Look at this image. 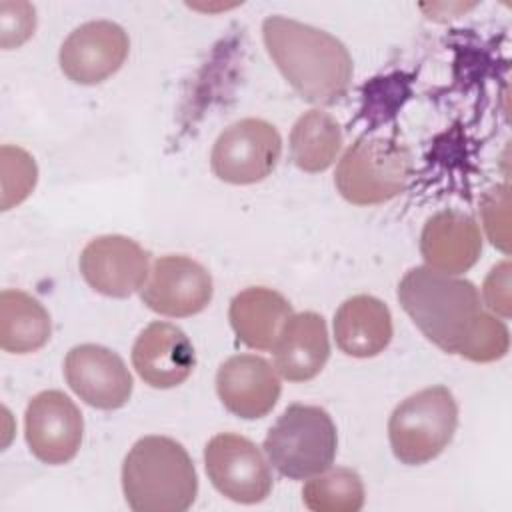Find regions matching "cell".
<instances>
[{"mask_svg": "<svg viewBox=\"0 0 512 512\" xmlns=\"http://www.w3.org/2000/svg\"><path fill=\"white\" fill-rule=\"evenodd\" d=\"M398 300L416 328L448 354L494 362L508 352L506 324L484 312L478 288L470 280L416 266L402 276Z\"/></svg>", "mask_w": 512, "mask_h": 512, "instance_id": "6da1fadb", "label": "cell"}, {"mask_svg": "<svg viewBox=\"0 0 512 512\" xmlns=\"http://www.w3.org/2000/svg\"><path fill=\"white\" fill-rule=\"evenodd\" d=\"M262 36L270 58L306 102L330 106L348 92L352 58L326 30L286 16H268Z\"/></svg>", "mask_w": 512, "mask_h": 512, "instance_id": "7a4b0ae2", "label": "cell"}, {"mask_svg": "<svg viewBox=\"0 0 512 512\" xmlns=\"http://www.w3.org/2000/svg\"><path fill=\"white\" fill-rule=\"evenodd\" d=\"M122 490L134 512H184L196 500L198 476L180 442L144 436L124 458Z\"/></svg>", "mask_w": 512, "mask_h": 512, "instance_id": "3957f363", "label": "cell"}, {"mask_svg": "<svg viewBox=\"0 0 512 512\" xmlns=\"http://www.w3.org/2000/svg\"><path fill=\"white\" fill-rule=\"evenodd\" d=\"M336 426L320 406L290 404L264 438L270 464L290 480L326 472L336 458Z\"/></svg>", "mask_w": 512, "mask_h": 512, "instance_id": "277c9868", "label": "cell"}, {"mask_svg": "<svg viewBox=\"0 0 512 512\" xmlns=\"http://www.w3.org/2000/svg\"><path fill=\"white\" fill-rule=\"evenodd\" d=\"M458 404L446 386L424 388L402 400L390 420L388 438L394 456L408 466L434 460L452 442Z\"/></svg>", "mask_w": 512, "mask_h": 512, "instance_id": "5b68a950", "label": "cell"}, {"mask_svg": "<svg viewBox=\"0 0 512 512\" xmlns=\"http://www.w3.org/2000/svg\"><path fill=\"white\" fill-rule=\"evenodd\" d=\"M406 146L392 138H358L340 158L334 184L344 200L374 206L398 196L410 176Z\"/></svg>", "mask_w": 512, "mask_h": 512, "instance_id": "8992f818", "label": "cell"}, {"mask_svg": "<svg viewBox=\"0 0 512 512\" xmlns=\"http://www.w3.org/2000/svg\"><path fill=\"white\" fill-rule=\"evenodd\" d=\"M280 154L278 130L266 120L244 118L220 132L210 154V166L228 184H256L272 174Z\"/></svg>", "mask_w": 512, "mask_h": 512, "instance_id": "52a82bcc", "label": "cell"}, {"mask_svg": "<svg viewBox=\"0 0 512 512\" xmlns=\"http://www.w3.org/2000/svg\"><path fill=\"white\" fill-rule=\"evenodd\" d=\"M212 486L240 504L262 502L272 490V472L258 446L234 432L216 434L204 448Z\"/></svg>", "mask_w": 512, "mask_h": 512, "instance_id": "ba28073f", "label": "cell"}, {"mask_svg": "<svg viewBox=\"0 0 512 512\" xmlns=\"http://www.w3.org/2000/svg\"><path fill=\"white\" fill-rule=\"evenodd\" d=\"M212 292V276L200 262L168 254L152 264L140 298L156 314L186 318L202 312L210 304Z\"/></svg>", "mask_w": 512, "mask_h": 512, "instance_id": "9c48e42d", "label": "cell"}, {"mask_svg": "<svg viewBox=\"0 0 512 512\" xmlns=\"http://www.w3.org/2000/svg\"><path fill=\"white\" fill-rule=\"evenodd\" d=\"M24 432L30 452L40 462L66 464L80 450L84 420L64 392L44 390L26 406Z\"/></svg>", "mask_w": 512, "mask_h": 512, "instance_id": "30bf717a", "label": "cell"}, {"mask_svg": "<svg viewBox=\"0 0 512 512\" xmlns=\"http://www.w3.org/2000/svg\"><path fill=\"white\" fill-rule=\"evenodd\" d=\"M80 272L96 292L110 298H128L148 280L150 252L128 236H98L80 254Z\"/></svg>", "mask_w": 512, "mask_h": 512, "instance_id": "8fae6325", "label": "cell"}, {"mask_svg": "<svg viewBox=\"0 0 512 512\" xmlns=\"http://www.w3.org/2000/svg\"><path fill=\"white\" fill-rule=\"evenodd\" d=\"M64 378L80 400L98 410L122 408L132 396V374L110 348L80 344L64 360Z\"/></svg>", "mask_w": 512, "mask_h": 512, "instance_id": "7c38bea8", "label": "cell"}, {"mask_svg": "<svg viewBox=\"0 0 512 512\" xmlns=\"http://www.w3.org/2000/svg\"><path fill=\"white\" fill-rule=\"evenodd\" d=\"M128 34L110 20H92L74 28L60 46V68L76 84H98L126 60Z\"/></svg>", "mask_w": 512, "mask_h": 512, "instance_id": "4fadbf2b", "label": "cell"}, {"mask_svg": "<svg viewBox=\"0 0 512 512\" xmlns=\"http://www.w3.org/2000/svg\"><path fill=\"white\" fill-rule=\"evenodd\" d=\"M280 378L270 362L256 354H236L216 372V392L228 412L244 420L264 418L280 398Z\"/></svg>", "mask_w": 512, "mask_h": 512, "instance_id": "5bb4252c", "label": "cell"}, {"mask_svg": "<svg viewBox=\"0 0 512 512\" xmlns=\"http://www.w3.org/2000/svg\"><path fill=\"white\" fill-rule=\"evenodd\" d=\"M132 364L148 386L174 388L192 374L196 354L178 326L158 320L138 334L132 346Z\"/></svg>", "mask_w": 512, "mask_h": 512, "instance_id": "9a60e30c", "label": "cell"}, {"mask_svg": "<svg viewBox=\"0 0 512 512\" xmlns=\"http://www.w3.org/2000/svg\"><path fill=\"white\" fill-rule=\"evenodd\" d=\"M482 252V234L476 220L458 210L430 216L420 234V254L426 266L458 276L470 270Z\"/></svg>", "mask_w": 512, "mask_h": 512, "instance_id": "2e32d148", "label": "cell"}, {"mask_svg": "<svg viewBox=\"0 0 512 512\" xmlns=\"http://www.w3.org/2000/svg\"><path fill=\"white\" fill-rule=\"evenodd\" d=\"M274 368L290 382H306L318 376L330 356L326 322L316 312L292 314L272 348Z\"/></svg>", "mask_w": 512, "mask_h": 512, "instance_id": "e0dca14e", "label": "cell"}, {"mask_svg": "<svg viewBox=\"0 0 512 512\" xmlns=\"http://www.w3.org/2000/svg\"><path fill=\"white\" fill-rule=\"evenodd\" d=\"M292 314V304L266 286H250L238 292L228 310L238 340L254 350H272Z\"/></svg>", "mask_w": 512, "mask_h": 512, "instance_id": "ac0fdd59", "label": "cell"}, {"mask_svg": "<svg viewBox=\"0 0 512 512\" xmlns=\"http://www.w3.org/2000/svg\"><path fill=\"white\" fill-rule=\"evenodd\" d=\"M334 338L344 354L372 358L392 340V314L376 296H352L334 314Z\"/></svg>", "mask_w": 512, "mask_h": 512, "instance_id": "d6986e66", "label": "cell"}, {"mask_svg": "<svg viewBox=\"0 0 512 512\" xmlns=\"http://www.w3.org/2000/svg\"><path fill=\"white\" fill-rule=\"evenodd\" d=\"M48 310L28 292L6 288L0 294V346L12 354L40 350L50 340Z\"/></svg>", "mask_w": 512, "mask_h": 512, "instance_id": "ffe728a7", "label": "cell"}, {"mask_svg": "<svg viewBox=\"0 0 512 512\" xmlns=\"http://www.w3.org/2000/svg\"><path fill=\"white\" fill-rule=\"evenodd\" d=\"M342 148V130L334 116L320 108L304 112L290 132V158L304 172L332 166Z\"/></svg>", "mask_w": 512, "mask_h": 512, "instance_id": "44dd1931", "label": "cell"}, {"mask_svg": "<svg viewBox=\"0 0 512 512\" xmlns=\"http://www.w3.org/2000/svg\"><path fill=\"white\" fill-rule=\"evenodd\" d=\"M306 508L314 512H358L364 506V484L352 468H328L308 478L302 488Z\"/></svg>", "mask_w": 512, "mask_h": 512, "instance_id": "7402d4cb", "label": "cell"}, {"mask_svg": "<svg viewBox=\"0 0 512 512\" xmlns=\"http://www.w3.org/2000/svg\"><path fill=\"white\" fill-rule=\"evenodd\" d=\"M2 156V210H10L28 198L38 180V168L34 158L18 148L4 144Z\"/></svg>", "mask_w": 512, "mask_h": 512, "instance_id": "603a6c76", "label": "cell"}, {"mask_svg": "<svg viewBox=\"0 0 512 512\" xmlns=\"http://www.w3.org/2000/svg\"><path fill=\"white\" fill-rule=\"evenodd\" d=\"M480 218L488 240L504 254L510 252V194L508 184L490 188L480 200Z\"/></svg>", "mask_w": 512, "mask_h": 512, "instance_id": "cb8c5ba5", "label": "cell"}, {"mask_svg": "<svg viewBox=\"0 0 512 512\" xmlns=\"http://www.w3.org/2000/svg\"><path fill=\"white\" fill-rule=\"evenodd\" d=\"M36 12L28 2H2L0 4V42L2 48H18L34 34Z\"/></svg>", "mask_w": 512, "mask_h": 512, "instance_id": "d4e9b609", "label": "cell"}, {"mask_svg": "<svg viewBox=\"0 0 512 512\" xmlns=\"http://www.w3.org/2000/svg\"><path fill=\"white\" fill-rule=\"evenodd\" d=\"M482 296H484V304L492 312H496L502 318L510 316L512 302H510V262L508 260L500 262L490 270L482 286Z\"/></svg>", "mask_w": 512, "mask_h": 512, "instance_id": "484cf974", "label": "cell"}]
</instances>
